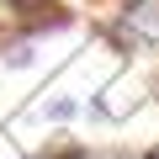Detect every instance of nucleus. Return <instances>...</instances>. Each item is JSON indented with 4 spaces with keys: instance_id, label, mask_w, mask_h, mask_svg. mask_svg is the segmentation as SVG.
Instances as JSON below:
<instances>
[]
</instances>
